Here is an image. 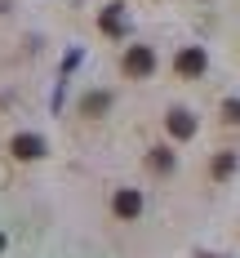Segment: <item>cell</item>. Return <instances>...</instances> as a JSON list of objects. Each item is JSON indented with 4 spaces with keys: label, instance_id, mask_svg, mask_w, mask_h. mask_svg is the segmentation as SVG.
Here are the masks:
<instances>
[{
    "label": "cell",
    "instance_id": "cell-1",
    "mask_svg": "<svg viewBox=\"0 0 240 258\" xmlns=\"http://www.w3.org/2000/svg\"><path fill=\"white\" fill-rule=\"evenodd\" d=\"M9 152H14V160H40L45 156V138L40 134H18L9 143Z\"/></svg>",
    "mask_w": 240,
    "mask_h": 258
},
{
    "label": "cell",
    "instance_id": "cell-2",
    "mask_svg": "<svg viewBox=\"0 0 240 258\" xmlns=\"http://www.w3.org/2000/svg\"><path fill=\"white\" fill-rule=\"evenodd\" d=\"M111 209H116V218L133 223V218L142 214V196H138L133 187H120V191H116V201H111Z\"/></svg>",
    "mask_w": 240,
    "mask_h": 258
},
{
    "label": "cell",
    "instance_id": "cell-3",
    "mask_svg": "<svg viewBox=\"0 0 240 258\" xmlns=\"http://www.w3.org/2000/svg\"><path fill=\"white\" fill-rule=\"evenodd\" d=\"M151 67H156V53L147 49V45H133V49L125 53V72H129V76H151Z\"/></svg>",
    "mask_w": 240,
    "mask_h": 258
},
{
    "label": "cell",
    "instance_id": "cell-4",
    "mask_svg": "<svg viewBox=\"0 0 240 258\" xmlns=\"http://www.w3.org/2000/svg\"><path fill=\"white\" fill-rule=\"evenodd\" d=\"M174 67H178V76H200V72H205V49H196V45H191V49H183Z\"/></svg>",
    "mask_w": 240,
    "mask_h": 258
},
{
    "label": "cell",
    "instance_id": "cell-5",
    "mask_svg": "<svg viewBox=\"0 0 240 258\" xmlns=\"http://www.w3.org/2000/svg\"><path fill=\"white\" fill-rule=\"evenodd\" d=\"M169 134H174V138H191V134H196V120H191L187 111H169Z\"/></svg>",
    "mask_w": 240,
    "mask_h": 258
},
{
    "label": "cell",
    "instance_id": "cell-6",
    "mask_svg": "<svg viewBox=\"0 0 240 258\" xmlns=\"http://www.w3.org/2000/svg\"><path fill=\"white\" fill-rule=\"evenodd\" d=\"M147 165H151L156 174H165V169H174V152H169V147H151V156H147Z\"/></svg>",
    "mask_w": 240,
    "mask_h": 258
},
{
    "label": "cell",
    "instance_id": "cell-7",
    "mask_svg": "<svg viewBox=\"0 0 240 258\" xmlns=\"http://www.w3.org/2000/svg\"><path fill=\"white\" fill-rule=\"evenodd\" d=\"M107 103H111L107 94H85V103H80V111H85V116H98V111H107Z\"/></svg>",
    "mask_w": 240,
    "mask_h": 258
},
{
    "label": "cell",
    "instance_id": "cell-8",
    "mask_svg": "<svg viewBox=\"0 0 240 258\" xmlns=\"http://www.w3.org/2000/svg\"><path fill=\"white\" fill-rule=\"evenodd\" d=\"M231 169H236V156H231V152H227V156H218V160H213V174H218V178H227Z\"/></svg>",
    "mask_w": 240,
    "mask_h": 258
},
{
    "label": "cell",
    "instance_id": "cell-9",
    "mask_svg": "<svg viewBox=\"0 0 240 258\" xmlns=\"http://www.w3.org/2000/svg\"><path fill=\"white\" fill-rule=\"evenodd\" d=\"M103 27L107 31H120V5H111V9L103 14Z\"/></svg>",
    "mask_w": 240,
    "mask_h": 258
},
{
    "label": "cell",
    "instance_id": "cell-10",
    "mask_svg": "<svg viewBox=\"0 0 240 258\" xmlns=\"http://www.w3.org/2000/svg\"><path fill=\"white\" fill-rule=\"evenodd\" d=\"M222 111H227V120H240V103H236V98H231V103L222 107Z\"/></svg>",
    "mask_w": 240,
    "mask_h": 258
},
{
    "label": "cell",
    "instance_id": "cell-11",
    "mask_svg": "<svg viewBox=\"0 0 240 258\" xmlns=\"http://www.w3.org/2000/svg\"><path fill=\"white\" fill-rule=\"evenodd\" d=\"M0 254H5V232H0Z\"/></svg>",
    "mask_w": 240,
    "mask_h": 258
}]
</instances>
